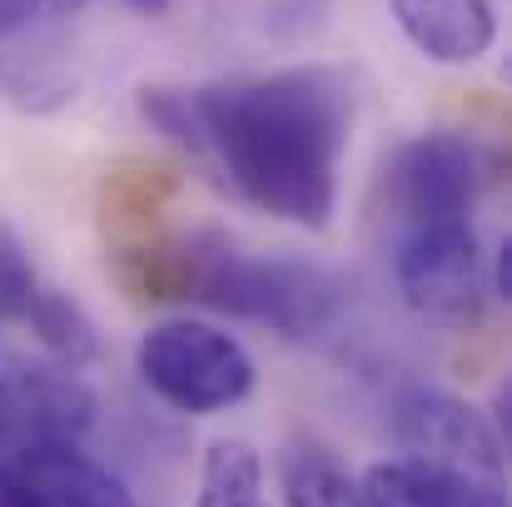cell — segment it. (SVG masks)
I'll use <instances>...</instances> for the list:
<instances>
[{"mask_svg": "<svg viewBox=\"0 0 512 507\" xmlns=\"http://www.w3.org/2000/svg\"><path fill=\"white\" fill-rule=\"evenodd\" d=\"M140 115L184 155L214 165L244 204L299 229H329L353 130V95L339 70L299 65L194 90L150 85L140 90Z\"/></svg>", "mask_w": 512, "mask_h": 507, "instance_id": "obj_1", "label": "cell"}, {"mask_svg": "<svg viewBox=\"0 0 512 507\" xmlns=\"http://www.w3.org/2000/svg\"><path fill=\"white\" fill-rule=\"evenodd\" d=\"M125 284L145 299H189L229 319L264 324L284 338L319 334L339 314V284L299 259H269L224 234H189L130 254Z\"/></svg>", "mask_w": 512, "mask_h": 507, "instance_id": "obj_2", "label": "cell"}, {"mask_svg": "<svg viewBox=\"0 0 512 507\" xmlns=\"http://www.w3.org/2000/svg\"><path fill=\"white\" fill-rule=\"evenodd\" d=\"M145 388L179 413L209 418L249 398L254 358L239 338L204 319H165L135 348Z\"/></svg>", "mask_w": 512, "mask_h": 507, "instance_id": "obj_3", "label": "cell"}, {"mask_svg": "<svg viewBox=\"0 0 512 507\" xmlns=\"http://www.w3.org/2000/svg\"><path fill=\"white\" fill-rule=\"evenodd\" d=\"M398 289L413 314L433 324H473L483 309V249L473 219H423L408 224L398 244Z\"/></svg>", "mask_w": 512, "mask_h": 507, "instance_id": "obj_4", "label": "cell"}, {"mask_svg": "<svg viewBox=\"0 0 512 507\" xmlns=\"http://www.w3.org/2000/svg\"><path fill=\"white\" fill-rule=\"evenodd\" d=\"M393 433L413 458L473 473L483 483H503L508 453H503L498 428L488 423V413H478L473 403H463L453 393H438V388L403 393L393 408Z\"/></svg>", "mask_w": 512, "mask_h": 507, "instance_id": "obj_5", "label": "cell"}, {"mask_svg": "<svg viewBox=\"0 0 512 507\" xmlns=\"http://www.w3.org/2000/svg\"><path fill=\"white\" fill-rule=\"evenodd\" d=\"M393 194H398V209L408 214V224L468 219L473 199H478V150L453 130L418 135L413 145H403V155L393 165Z\"/></svg>", "mask_w": 512, "mask_h": 507, "instance_id": "obj_6", "label": "cell"}, {"mask_svg": "<svg viewBox=\"0 0 512 507\" xmlns=\"http://www.w3.org/2000/svg\"><path fill=\"white\" fill-rule=\"evenodd\" d=\"M0 478L20 507H135V498L75 443H25Z\"/></svg>", "mask_w": 512, "mask_h": 507, "instance_id": "obj_7", "label": "cell"}, {"mask_svg": "<svg viewBox=\"0 0 512 507\" xmlns=\"http://www.w3.org/2000/svg\"><path fill=\"white\" fill-rule=\"evenodd\" d=\"M358 493H363V507H508L503 483H483L473 473H458L428 458L373 463Z\"/></svg>", "mask_w": 512, "mask_h": 507, "instance_id": "obj_8", "label": "cell"}, {"mask_svg": "<svg viewBox=\"0 0 512 507\" xmlns=\"http://www.w3.org/2000/svg\"><path fill=\"white\" fill-rule=\"evenodd\" d=\"M398 30L433 65H478L498 40V15L488 0H388Z\"/></svg>", "mask_w": 512, "mask_h": 507, "instance_id": "obj_9", "label": "cell"}, {"mask_svg": "<svg viewBox=\"0 0 512 507\" xmlns=\"http://www.w3.org/2000/svg\"><path fill=\"white\" fill-rule=\"evenodd\" d=\"M0 398H5V413L20 418L30 443H80L95 413V398L85 393V383L60 368H15Z\"/></svg>", "mask_w": 512, "mask_h": 507, "instance_id": "obj_10", "label": "cell"}, {"mask_svg": "<svg viewBox=\"0 0 512 507\" xmlns=\"http://www.w3.org/2000/svg\"><path fill=\"white\" fill-rule=\"evenodd\" d=\"M279 488L289 507H363L358 483L314 443H289L279 453Z\"/></svg>", "mask_w": 512, "mask_h": 507, "instance_id": "obj_11", "label": "cell"}, {"mask_svg": "<svg viewBox=\"0 0 512 507\" xmlns=\"http://www.w3.org/2000/svg\"><path fill=\"white\" fill-rule=\"evenodd\" d=\"M194 507H269L264 503V468L259 453L239 438H224L204 453L199 498Z\"/></svg>", "mask_w": 512, "mask_h": 507, "instance_id": "obj_12", "label": "cell"}, {"mask_svg": "<svg viewBox=\"0 0 512 507\" xmlns=\"http://www.w3.org/2000/svg\"><path fill=\"white\" fill-rule=\"evenodd\" d=\"M25 324H30V334L40 338L50 353H60L70 368L85 363V358H95V348H100L90 314L70 294H55V289H35V299L25 309Z\"/></svg>", "mask_w": 512, "mask_h": 507, "instance_id": "obj_13", "label": "cell"}, {"mask_svg": "<svg viewBox=\"0 0 512 507\" xmlns=\"http://www.w3.org/2000/svg\"><path fill=\"white\" fill-rule=\"evenodd\" d=\"M35 289H40V279H35V264H30L25 244L15 239L10 224H0V324L25 319Z\"/></svg>", "mask_w": 512, "mask_h": 507, "instance_id": "obj_14", "label": "cell"}, {"mask_svg": "<svg viewBox=\"0 0 512 507\" xmlns=\"http://www.w3.org/2000/svg\"><path fill=\"white\" fill-rule=\"evenodd\" d=\"M40 5H50L55 15H70V10H80L85 0H40ZM130 10H140V15H165L170 10V0H125Z\"/></svg>", "mask_w": 512, "mask_h": 507, "instance_id": "obj_15", "label": "cell"}, {"mask_svg": "<svg viewBox=\"0 0 512 507\" xmlns=\"http://www.w3.org/2000/svg\"><path fill=\"white\" fill-rule=\"evenodd\" d=\"M40 0H0V35H10V30H20L25 20H30V10H35Z\"/></svg>", "mask_w": 512, "mask_h": 507, "instance_id": "obj_16", "label": "cell"}, {"mask_svg": "<svg viewBox=\"0 0 512 507\" xmlns=\"http://www.w3.org/2000/svg\"><path fill=\"white\" fill-rule=\"evenodd\" d=\"M0 428H5V398H0Z\"/></svg>", "mask_w": 512, "mask_h": 507, "instance_id": "obj_17", "label": "cell"}]
</instances>
